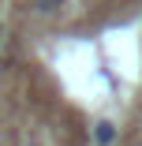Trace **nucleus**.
I'll return each mask as SVG.
<instances>
[{
  "label": "nucleus",
  "instance_id": "7ed1b4c3",
  "mask_svg": "<svg viewBox=\"0 0 142 146\" xmlns=\"http://www.w3.org/2000/svg\"><path fill=\"white\" fill-rule=\"evenodd\" d=\"M0 41H4V26H0Z\"/></svg>",
  "mask_w": 142,
  "mask_h": 146
},
{
  "label": "nucleus",
  "instance_id": "f03ea898",
  "mask_svg": "<svg viewBox=\"0 0 142 146\" xmlns=\"http://www.w3.org/2000/svg\"><path fill=\"white\" fill-rule=\"evenodd\" d=\"M60 4H64V0H34V8H38L41 15H52V11L60 8Z\"/></svg>",
  "mask_w": 142,
  "mask_h": 146
},
{
  "label": "nucleus",
  "instance_id": "f257e3e1",
  "mask_svg": "<svg viewBox=\"0 0 142 146\" xmlns=\"http://www.w3.org/2000/svg\"><path fill=\"white\" fill-rule=\"evenodd\" d=\"M94 135H97V142H101V146H112V142H116V127H112L108 120H101V124L94 127Z\"/></svg>",
  "mask_w": 142,
  "mask_h": 146
}]
</instances>
